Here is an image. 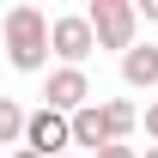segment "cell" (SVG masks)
Instances as JSON below:
<instances>
[{
  "label": "cell",
  "instance_id": "277c9868",
  "mask_svg": "<svg viewBox=\"0 0 158 158\" xmlns=\"http://www.w3.org/2000/svg\"><path fill=\"white\" fill-rule=\"evenodd\" d=\"M43 98H49V110H61V116H79V110H91V79H85V67H55L49 73V85H43Z\"/></svg>",
  "mask_w": 158,
  "mask_h": 158
},
{
  "label": "cell",
  "instance_id": "8fae6325",
  "mask_svg": "<svg viewBox=\"0 0 158 158\" xmlns=\"http://www.w3.org/2000/svg\"><path fill=\"white\" fill-rule=\"evenodd\" d=\"M98 158H140V152H134V146H103Z\"/></svg>",
  "mask_w": 158,
  "mask_h": 158
},
{
  "label": "cell",
  "instance_id": "7c38bea8",
  "mask_svg": "<svg viewBox=\"0 0 158 158\" xmlns=\"http://www.w3.org/2000/svg\"><path fill=\"white\" fill-rule=\"evenodd\" d=\"M140 19H152V24H158V0H146V6H140Z\"/></svg>",
  "mask_w": 158,
  "mask_h": 158
},
{
  "label": "cell",
  "instance_id": "4fadbf2b",
  "mask_svg": "<svg viewBox=\"0 0 158 158\" xmlns=\"http://www.w3.org/2000/svg\"><path fill=\"white\" fill-rule=\"evenodd\" d=\"M12 158H43V152H31V146H19V152H12Z\"/></svg>",
  "mask_w": 158,
  "mask_h": 158
},
{
  "label": "cell",
  "instance_id": "9a60e30c",
  "mask_svg": "<svg viewBox=\"0 0 158 158\" xmlns=\"http://www.w3.org/2000/svg\"><path fill=\"white\" fill-rule=\"evenodd\" d=\"M67 158H73V152H67Z\"/></svg>",
  "mask_w": 158,
  "mask_h": 158
},
{
  "label": "cell",
  "instance_id": "7a4b0ae2",
  "mask_svg": "<svg viewBox=\"0 0 158 158\" xmlns=\"http://www.w3.org/2000/svg\"><path fill=\"white\" fill-rule=\"evenodd\" d=\"M85 19H91V31H98V49H134V31H140V6L134 0H91L85 6Z\"/></svg>",
  "mask_w": 158,
  "mask_h": 158
},
{
  "label": "cell",
  "instance_id": "ba28073f",
  "mask_svg": "<svg viewBox=\"0 0 158 158\" xmlns=\"http://www.w3.org/2000/svg\"><path fill=\"white\" fill-rule=\"evenodd\" d=\"M24 134H31V110H24L19 98H0V140L19 152V146H24Z\"/></svg>",
  "mask_w": 158,
  "mask_h": 158
},
{
  "label": "cell",
  "instance_id": "8992f818",
  "mask_svg": "<svg viewBox=\"0 0 158 158\" xmlns=\"http://www.w3.org/2000/svg\"><path fill=\"white\" fill-rule=\"evenodd\" d=\"M73 146H91V158H98L103 146H122L116 128H110V110H103V103H91V110H79V116H73Z\"/></svg>",
  "mask_w": 158,
  "mask_h": 158
},
{
  "label": "cell",
  "instance_id": "9c48e42d",
  "mask_svg": "<svg viewBox=\"0 0 158 158\" xmlns=\"http://www.w3.org/2000/svg\"><path fill=\"white\" fill-rule=\"evenodd\" d=\"M103 110H110V128H116V140H128V134H134V128H140V110H134V103H128V98H110V103H103Z\"/></svg>",
  "mask_w": 158,
  "mask_h": 158
},
{
  "label": "cell",
  "instance_id": "6da1fadb",
  "mask_svg": "<svg viewBox=\"0 0 158 158\" xmlns=\"http://www.w3.org/2000/svg\"><path fill=\"white\" fill-rule=\"evenodd\" d=\"M0 31H6V61H12L19 73L49 67V55H55V19H49V12H37V6H12Z\"/></svg>",
  "mask_w": 158,
  "mask_h": 158
},
{
  "label": "cell",
  "instance_id": "5b68a950",
  "mask_svg": "<svg viewBox=\"0 0 158 158\" xmlns=\"http://www.w3.org/2000/svg\"><path fill=\"white\" fill-rule=\"evenodd\" d=\"M91 49H98L91 19H85V12H61V19H55V55H61V67H85Z\"/></svg>",
  "mask_w": 158,
  "mask_h": 158
},
{
  "label": "cell",
  "instance_id": "30bf717a",
  "mask_svg": "<svg viewBox=\"0 0 158 158\" xmlns=\"http://www.w3.org/2000/svg\"><path fill=\"white\" fill-rule=\"evenodd\" d=\"M140 122H146V134L158 140V103H146V110H140Z\"/></svg>",
  "mask_w": 158,
  "mask_h": 158
},
{
  "label": "cell",
  "instance_id": "5bb4252c",
  "mask_svg": "<svg viewBox=\"0 0 158 158\" xmlns=\"http://www.w3.org/2000/svg\"><path fill=\"white\" fill-rule=\"evenodd\" d=\"M146 158H158V146H146Z\"/></svg>",
  "mask_w": 158,
  "mask_h": 158
},
{
  "label": "cell",
  "instance_id": "3957f363",
  "mask_svg": "<svg viewBox=\"0 0 158 158\" xmlns=\"http://www.w3.org/2000/svg\"><path fill=\"white\" fill-rule=\"evenodd\" d=\"M24 146L43 158H67V146H73V116H61V110H31V134H24Z\"/></svg>",
  "mask_w": 158,
  "mask_h": 158
},
{
  "label": "cell",
  "instance_id": "52a82bcc",
  "mask_svg": "<svg viewBox=\"0 0 158 158\" xmlns=\"http://www.w3.org/2000/svg\"><path fill=\"white\" fill-rule=\"evenodd\" d=\"M122 85H134V91H152L158 85V43H134L122 55Z\"/></svg>",
  "mask_w": 158,
  "mask_h": 158
}]
</instances>
